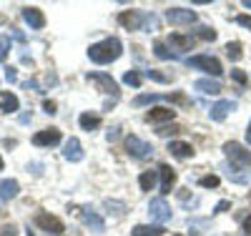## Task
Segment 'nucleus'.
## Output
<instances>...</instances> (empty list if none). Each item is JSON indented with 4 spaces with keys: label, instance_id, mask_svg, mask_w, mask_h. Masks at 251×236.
<instances>
[{
    "label": "nucleus",
    "instance_id": "1",
    "mask_svg": "<svg viewBox=\"0 0 251 236\" xmlns=\"http://www.w3.org/2000/svg\"><path fill=\"white\" fill-rule=\"evenodd\" d=\"M121 55H123V43L118 38H106L100 43H93L88 48V58L93 63H98V66H108V63L118 60Z\"/></svg>",
    "mask_w": 251,
    "mask_h": 236
},
{
    "label": "nucleus",
    "instance_id": "2",
    "mask_svg": "<svg viewBox=\"0 0 251 236\" xmlns=\"http://www.w3.org/2000/svg\"><path fill=\"white\" fill-rule=\"evenodd\" d=\"M121 26L128 28V30H143V28H156V18L149 13H141V10H126L118 15Z\"/></svg>",
    "mask_w": 251,
    "mask_h": 236
},
{
    "label": "nucleus",
    "instance_id": "3",
    "mask_svg": "<svg viewBox=\"0 0 251 236\" xmlns=\"http://www.w3.org/2000/svg\"><path fill=\"white\" fill-rule=\"evenodd\" d=\"M186 66H188V68H196V71H203V73L214 76V78H219V76L224 73L219 58H214V55H203V53H201V55L186 58Z\"/></svg>",
    "mask_w": 251,
    "mask_h": 236
},
{
    "label": "nucleus",
    "instance_id": "4",
    "mask_svg": "<svg viewBox=\"0 0 251 236\" xmlns=\"http://www.w3.org/2000/svg\"><path fill=\"white\" fill-rule=\"evenodd\" d=\"M224 154H226V158L231 161L236 168H246V166H251V151H246V148H244L241 143H236V141L224 143Z\"/></svg>",
    "mask_w": 251,
    "mask_h": 236
},
{
    "label": "nucleus",
    "instance_id": "5",
    "mask_svg": "<svg viewBox=\"0 0 251 236\" xmlns=\"http://www.w3.org/2000/svg\"><path fill=\"white\" fill-rule=\"evenodd\" d=\"M35 224L43 229V231H48V234H63L66 231V226H63V221L58 219V216H53V213H48V211H38L35 213Z\"/></svg>",
    "mask_w": 251,
    "mask_h": 236
},
{
    "label": "nucleus",
    "instance_id": "6",
    "mask_svg": "<svg viewBox=\"0 0 251 236\" xmlns=\"http://www.w3.org/2000/svg\"><path fill=\"white\" fill-rule=\"evenodd\" d=\"M166 20H169L171 26H191V23H196V10L169 8V10H166Z\"/></svg>",
    "mask_w": 251,
    "mask_h": 236
},
{
    "label": "nucleus",
    "instance_id": "7",
    "mask_svg": "<svg viewBox=\"0 0 251 236\" xmlns=\"http://www.w3.org/2000/svg\"><path fill=\"white\" fill-rule=\"evenodd\" d=\"M149 213H151V219H153V221H158L161 226H163L166 221H171V206L166 204V199H163V196L151 199V204H149Z\"/></svg>",
    "mask_w": 251,
    "mask_h": 236
},
{
    "label": "nucleus",
    "instance_id": "8",
    "mask_svg": "<svg viewBox=\"0 0 251 236\" xmlns=\"http://www.w3.org/2000/svg\"><path fill=\"white\" fill-rule=\"evenodd\" d=\"M88 80H91V83H96L103 93L113 96V101H116V98H118V93H121V91H118V83H116L108 73H88Z\"/></svg>",
    "mask_w": 251,
    "mask_h": 236
},
{
    "label": "nucleus",
    "instance_id": "9",
    "mask_svg": "<svg viewBox=\"0 0 251 236\" xmlns=\"http://www.w3.org/2000/svg\"><path fill=\"white\" fill-rule=\"evenodd\" d=\"M126 151H128V156H133V158H146V156L153 154V148H151V143L141 141L138 136H128L126 138Z\"/></svg>",
    "mask_w": 251,
    "mask_h": 236
},
{
    "label": "nucleus",
    "instance_id": "10",
    "mask_svg": "<svg viewBox=\"0 0 251 236\" xmlns=\"http://www.w3.org/2000/svg\"><path fill=\"white\" fill-rule=\"evenodd\" d=\"M33 143L38 148H46V146H58L60 143V131L58 128H43V131H38L33 136Z\"/></svg>",
    "mask_w": 251,
    "mask_h": 236
},
{
    "label": "nucleus",
    "instance_id": "11",
    "mask_svg": "<svg viewBox=\"0 0 251 236\" xmlns=\"http://www.w3.org/2000/svg\"><path fill=\"white\" fill-rule=\"evenodd\" d=\"M63 158L71 161V163L83 161V146H80V141H78L75 136H73V138H68V141H66V146H63Z\"/></svg>",
    "mask_w": 251,
    "mask_h": 236
},
{
    "label": "nucleus",
    "instance_id": "12",
    "mask_svg": "<svg viewBox=\"0 0 251 236\" xmlns=\"http://www.w3.org/2000/svg\"><path fill=\"white\" fill-rule=\"evenodd\" d=\"M236 108V103L234 101H219V103H214L211 105V111H208V116H211V121H216V123H221L228 113H231Z\"/></svg>",
    "mask_w": 251,
    "mask_h": 236
},
{
    "label": "nucleus",
    "instance_id": "13",
    "mask_svg": "<svg viewBox=\"0 0 251 236\" xmlns=\"http://www.w3.org/2000/svg\"><path fill=\"white\" fill-rule=\"evenodd\" d=\"M23 20L30 26V30H40V28H46V15L40 13L38 8H25V10H23Z\"/></svg>",
    "mask_w": 251,
    "mask_h": 236
},
{
    "label": "nucleus",
    "instance_id": "14",
    "mask_svg": "<svg viewBox=\"0 0 251 236\" xmlns=\"http://www.w3.org/2000/svg\"><path fill=\"white\" fill-rule=\"evenodd\" d=\"M194 35H181V33H171L169 35V46L171 51H191L194 48Z\"/></svg>",
    "mask_w": 251,
    "mask_h": 236
},
{
    "label": "nucleus",
    "instance_id": "15",
    "mask_svg": "<svg viewBox=\"0 0 251 236\" xmlns=\"http://www.w3.org/2000/svg\"><path fill=\"white\" fill-rule=\"evenodd\" d=\"M80 216H83V224H86L93 234H103V231H106V221H103L98 213H93L91 209H86V211L80 213Z\"/></svg>",
    "mask_w": 251,
    "mask_h": 236
},
{
    "label": "nucleus",
    "instance_id": "16",
    "mask_svg": "<svg viewBox=\"0 0 251 236\" xmlns=\"http://www.w3.org/2000/svg\"><path fill=\"white\" fill-rule=\"evenodd\" d=\"M158 174H161V191H163V194H171V188L176 186L174 168L166 166V163H161V166H158Z\"/></svg>",
    "mask_w": 251,
    "mask_h": 236
},
{
    "label": "nucleus",
    "instance_id": "17",
    "mask_svg": "<svg viewBox=\"0 0 251 236\" xmlns=\"http://www.w3.org/2000/svg\"><path fill=\"white\" fill-rule=\"evenodd\" d=\"M194 88L201 91V93H206V96H219L221 93V83L216 78H199L194 83Z\"/></svg>",
    "mask_w": 251,
    "mask_h": 236
},
{
    "label": "nucleus",
    "instance_id": "18",
    "mask_svg": "<svg viewBox=\"0 0 251 236\" xmlns=\"http://www.w3.org/2000/svg\"><path fill=\"white\" fill-rule=\"evenodd\" d=\"M169 151H171V156H176V158H191V156H194V146L186 143V141H171V143H169Z\"/></svg>",
    "mask_w": 251,
    "mask_h": 236
},
{
    "label": "nucleus",
    "instance_id": "19",
    "mask_svg": "<svg viewBox=\"0 0 251 236\" xmlns=\"http://www.w3.org/2000/svg\"><path fill=\"white\" fill-rule=\"evenodd\" d=\"M176 118V111L174 108H151L146 121L149 123H163V121H174Z\"/></svg>",
    "mask_w": 251,
    "mask_h": 236
},
{
    "label": "nucleus",
    "instance_id": "20",
    "mask_svg": "<svg viewBox=\"0 0 251 236\" xmlns=\"http://www.w3.org/2000/svg\"><path fill=\"white\" fill-rule=\"evenodd\" d=\"M18 191H20V186H18L15 179L0 181V201H10V199H15V196H18Z\"/></svg>",
    "mask_w": 251,
    "mask_h": 236
},
{
    "label": "nucleus",
    "instance_id": "21",
    "mask_svg": "<svg viewBox=\"0 0 251 236\" xmlns=\"http://www.w3.org/2000/svg\"><path fill=\"white\" fill-rule=\"evenodd\" d=\"M18 105H20V101H18L15 93H10V91H0V111L15 113V111H18Z\"/></svg>",
    "mask_w": 251,
    "mask_h": 236
},
{
    "label": "nucleus",
    "instance_id": "22",
    "mask_svg": "<svg viewBox=\"0 0 251 236\" xmlns=\"http://www.w3.org/2000/svg\"><path fill=\"white\" fill-rule=\"evenodd\" d=\"M78 123H80L83 131L91 133V131H98V128H100V116L98 113H80Z\"/></svg>",
    "mask_w": 251,
    "mask_h": 236
},
{
    "label": "nucleus",
    "instance_id": "23",
    "mask_svg": "<svg viewBox=\"0 0 251 236\" xmlns=\"http://www.w3.org/2000/svg\"><path fill=\"white\" fill-rule=\"evenodd\" d=\"M166 229L161 226V224H149V226H146V224H138V226H133V236H161Z\"/></svg>",
    "mask_w": 251,
    "mask_h": 236
},
{
    "label": "nucleus",
    "instance_id": "24",
    "mask_svg": "<svg viewBox=\"0 0 251 236\" xmlns=\"http://www.w3.org/2000/svg\"><path fill=\"white\" fill-rule=\"evenodd\" d=\"M156 174H158V171H143V174L138 176L141 191H153V186H156Z\"/></svg>",
    "mask_w": 251,
    "mask_h": 236
},
{
    "label": "nucleus",
    "instance_id": "25",
    "mask_svg": "<svg viewBox=\"0 0 251 236\" xmlns=\"http://www.w3.org/2000/svg\"><path fill=\"white\" fill-rule=\"evenodd\" d=\"M166 101V96H158V93H143V96H136L133 98V105H149V103H161Z\"/></svg>",
    "mask_w": 251,
    "mask_h": 236
},
{
    "label": "nucleus",
    "instance_id": "26",
    "mask_svg": "<svg viewBox=\"0 0 251 236\" xmlns=\"http://www.w3.org/2000/svg\"><path fill=\"white\" fill-rule=\"evenodd\" d=\"M153 53H156V58H161V60H174V58H176V53H171L169 46H166V43H161V40L153 46Z\"/></svg>",
    "mask_w": 251,
    "mask_h": 236
},
{
    "label": "nucleus",
    "instance_id": "27",
    "mask_svg": "<svg viewBox=\"0 0 251 236\" xmlns=\"http://www.w3.org/2000/svg\"><path fill=\"white\" fill-rule=\"evenodd\" d=\"M226 55L231 58V60H241V43L239 40H234V43H226Z\"/></svg>",
    "mask_w": 251,
    "mask_h": 236
},
{
    "label": "nucleus",
    "instance_id": "28",
    "mask_svg": "<svg viewBox=\"0 0 251 236\" xmlns=\"http://www.w3.org/2000/svg\"><path fill=\"white\" fill-rule=\"evenodd\" d=\"M123 83L131 85V88H141V76H138L136 71H126V73H123Z\"/></svg>",
    "mask_w": 251,
    "mask_h": 236
},
{
    "label": "nucleus",
    "instance_id": "29",
    "mask_svg": "<svg viewBox=\"0 0 251 236\" xmlns=\"http://www.w3.org/2000/svg\"><path fill=\"white\" fill-rule=\"evenodd\" d=\"M194 38H201V40H214V38H216V30H214V28H208V26H201V28H196Z\"/></svg>",
    "mask_w": 251,
    "mask_h": 236
},
{
    "label": "nucleus",
    "instance_id": "30",
    "mask_svg": "<svg viewBox=\"0 0 251 236\" xmlns=\"http://www.w3.org/2000/svg\"><path fill=\"white\" fill-rule=\"evenodd\" d=\"M146 76H149L151 80H156V83H171V76H166L161 71H146Z\"/></svg>",
    "mask_w": 251,
    "mask_h": 236
},
{
    "label": "nucleus",
    "instance_id": "31",
    "mask_svg": "<svg viewBox=\"0 0 251 236\" xmlns=\"http://www.w3.org/2000/svg\"><path fill=\"white\" fill-rule=\"evenodd\" d=\"M199 184H201L203 188H219V184H221V181H219V176H201V179H199Z\"/></svg>",
    "mask_w": 251,
    "mask_h": 236
},
{
    "label": "nucleus",
    "instance_id": "32",
    "mask_svg": "<svg viewBox=\"0 0 251 236\" xmlns=\"http://www.w3.org/2000/svg\"><path fill=\"white\" fill-rule=\"evenodd\" d=\"M8 51H10V38L3 35V38H0V63L8 58Z\"/></svg>",
    "mask_w": 251,
    "mask_h": 236
},
{
    "label": "nucleus",
    "instance_id": "33",
    "mask_svg": "<svg viewBox=\"0 0 251 236\" xmlns=\"http://www.w3.org/2000/svg\"><path fill=\"white\" fill-rule=\"evenodd\" d=\"M231 78H234L239 85H246V83H249V76H246L244 71H239V68H234V71H231Z\"/></svg>",
    "mask_w": 251,
    "mask_h": 236
},
{
    "label": "nucleus",
    "instance_id": "34",
    "mask_svg": "<svg viewBox=\"0 0 251 236\" xmlns=\"http://www.w3.org/2000/svg\"><path fill=\"white\" fill-rule=\"evenodd\" d=\"M236 23L251 30V15H236Z\"/></svg>",
    "mask_w": 251,
    "mask_h": 236
},
{
    "label": "nucleus",
    "instance_id": "35",
    "mask_svg": "<svg viewBox=\"0 0 251 236\" xmlns=\"http://www.w3.org/2000/svg\"><path fill=\"white\" fill-rule=\"evenodd\" d=\"M15 234H18V229H15L13 224H5L3 231H0V236H15Z\"/></svg>",
    "mask_w": 251,
    "mask_h": 236
},
{
    "label": "nucleus",
    "instance_id": "36",
    "mask_svg": "<svg viewBox=\"0 0 251 236\" xmlns=\"http://www.w3.org/2000/svg\"><path fill=\"white\" fill-rule=\"evenodd\" d=\"M43 111L53 116V113H55V101H43Z\"/></svg>",
    "mask_w": 251,
    "mask_h": 236
},
{
    "label": "nucleus",
    "instance_id": "37",
    "mask_svg": "<svg viewBox=\"0 0 251 236\" xmlns=\"http://www.w3.org/2000/svg\"><path fill=\"white\" fill-rule=\"evenodd\" d=\"M5 80H8V83H15V80H18V73H15V68H5Z\"/></svg>",
    "mask_w": 251,
    "mask_h": 236
},
{
    "label": "nucleus",
    "instance_id": "38",
    "mask_svg": "<svg viewBox=\"0 0 251 236\" xmlns=\"http://www.w3.org/2000/svg\"><path fill=\"white\" fill-rule=\"evenodd\" d=\"M106 138H108V141H111V143H113V141H116V138H118V128H111V131H108V133H106Z\"/></svg>",
    "mask_w": 251,
    "mask_h": 236
},
{
    "label": "nucleus",
    "instance_id": "39",
    "mask_svg": "<svg viewBox=\"0 0 251 236\" xmlns=\"http://www.w3.org/2000/svg\"><path fill=\"white\" fill-rule=\"evenodd\" d=\"M23 85H25V88H28V91H40L35 80H28V83H23Z\"/></svg>",
    "mask_w": 251,
    "mask_h": 236
},
{
    "label": "nucleus",
    "instance_id": "40",
    "mask_svg": "<svg viewBox=\"0 0 251 236\" xmlns=\"http://www.w3.org/2000/svg\"><path fill=\"white\" fill-rule=\"evenodd\" d=\"M244 231L251 236V216H246V219H244Z\"/></svg>",
    "mask_w": 251,
    "mask_h": 236
},
{
    "label": "nucleus",
    "instance_id": "41",
    "mask_svg": "<svg viewBox=\"0 0 251 236\" xmlns=\"http://www.w3.org/2000/svg\"><path fill=\"white\" fill-rule=\"evenodd\" d=\"M228 209V201H221L219 206H216V213H221V211H226Z\"/></svg>",
    "mask_w": 251,
    "mask_h": 236
},
{
    "label": "nucleus",
    "instance_id": "42",
    "mask_svg": "<svg viewBox=\"0 0 251 236\" xmlns=\"http://www.w3.org/2000/svg\"><path fill=\"white\" fill-rule=\"evenodd\" d=\"M246 143L251 146V123H249V128H246Z\"/></svg>",
    "mask_w": 251,
    "mask_h": 236
},
{
    "label": "nucleus",
    "instance_id": "43",
    "mask_svg": "<svg viewBox=\"0 0 251 236\" xmlns=\"http://www.w3.org/2000/svg\"><path fill=\"white\" fill-rule=\"evenodd\" d=\"M244 8H251V0H244Z\"/></svg>",
    "mask_w": 251,
    "mask_h": 236
},
{
    "label": "nucleus",
    "instance_id": "44",
    "mask_svg": "<svg viewBox=\"0 0 251 236\" xmlns=\"http://www.w3.org/2000/svg\"><path fill=\"white\" fill-rule=\"evenodd\" d=\"M0 171H3V156H0Z\"/></svg>",
    "mask_w": 251,
    "mask_h": 236
}]
</instances>
